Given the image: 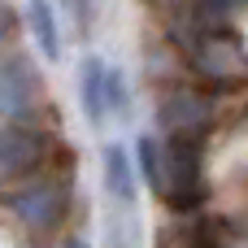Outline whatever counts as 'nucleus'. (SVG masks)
<instances>
[{"mask_svg":"<svg viewBox=\"0 0 248 248\" xmlns=\"http://www.w3.org/2000/svg\"><path fill=\"white\" fill-rule=\"evenodd\" d=\"M61 248H87V244H83V240H70V244H61Z\"/></svg>","mask_w":248,"mask_h":248,"instance_id":"13","label":"nucleus"},{"mask_svg":"<svg viewBox=\"0 0 248 248\" xmlns=\"http://www.w3.org/2000/svg\"><path fill=\"white\" fill-rule=\"evenodd\" d=\"M157 196H166L174 209H196L201 205L205 183H201V144H196V135L170 131V140L161 144V183H157Z\"/></svg>","mask_w":248,"mask_h":248,"instance_id":"1","label":"nucleus"},{"mask_svg":"<svg viewBox=\"0 0 248 248\" xmlns=\"http://www.w3.org/2000/svg\"><path fill=\"white\" fill-rule=\"evenodd\" d=\"M26 22H31V35L39 44L44 57H61V35H57V13L48 0H31L26 4Z\"/></svg>","mask_w":248,"mask_h":248,"instance_id":"8","label":"nucleus"},{"mask_svg":"<svg viewBox=\"0 0 248 248\" xmlns=\"http://www.w3.org/2000/svg\"><path fill=\"white\" fill-rule=\"evenodd\" d=\"M4 35H9V9L0 4V39H4Z\"/></svg>","mask_w":248,"mask_h":248,"instance_id":"11","label":"nucleus"},{"mask_svg":"<svg viewBox=\"0 0 248 248\" xmlns=\"http://www.w3.org/2000/svg\"><path fill=\"white\" fill-rule=\"evenodd\" d=\"M140 166H144V179H148V187H157L161 183V148H157V140H140Z\"/></svg>","mask_w":248,"mask_h":248,"instance_id":"9","label":"nucleus"},{"mask_svg":"<svg viewBox=\"0 0 248 248\" xmlns=\"http://www.w3.org/2000/svg\"><path fill=\"white\" fill-rule=\"evenodd\" d=\"M39 96V74L31 65V57H9L0 65V113L4 118H22Z\"/></svg>","mask_w":248,"mask_h":248,"instance_id":"3","label":"nucleus"},{"mask_svg":"<svg viewBox=\"0 0 248 248\" xmlns=\"http://www.w3.org/2000/svg\"><path fill=\"white\" fill-rule=\"evenodd\" d=\"M9 205H13V214H17L26 227L48 231V227H57V218L65 214V192H61L57 183H35V187H22Z\"/></svg>","mask_w":248,"mask_h":248,"instance_id":"4","label":"nucleus"},{"mask_svg":"<svg viewBox=\"0 0 248 248\" xmlns=\"http://www.w3.org/2000/svg\"><path fill=\"white\" fill-rule=\"evenodd\" d=\"M161 118H166L170 131L196 135V131L214 118V105H209L205 96H196V92H179V96H170V100L161 105Z\"/></svg>","mask_w":248,"mask_h":248,"instance_id":"6","label":"nucleus"},{"mask_svg":"<svg viewBox=\"0 0 248 248\" xmlns=\"http://www.w3.org/2000/svg\"><path fill=\"white\" fill-rule=\"evenodd\" d=\"M105 183H109L113 201H122V205L135 201V170H131V157H126L122 144H109L105 148Z\"/></svg>","mask_w":248,"mask_h":248,"instance_id":"7","label":"nucleus"},{"mask_svg":"<svg viewBox=\"0 0 248 248\" xmlns=\"http://www.w3.org/2000/svg\"><path fill=\"white\" fill-rule=\"evenodd\" d=\"M48 153V140L31 126H4L0 131V183L4 179H17L26 170H35Z\"/></svg>","mask_w":248,"mask_h":248,"instance_id":"2","label":"nucleus"},{"mask_svg":"<svg viewBox=\"0 0 248 248\" xmlns=\"http://www.w3.org/2000/svg\"><path fill=\"white\" fill-rule=\"evenodd\" d=\"M78 100H83V113L92 126H100L109 118V65L100 57H87L83 70H78Z\"/></svg>","mask_w":248,"mask_h":248,"instance_id":"5","label":"nucleus"},{"mask_svg":"<svg viewBox=\"0 0 248 248\" xmlns=\"http://www.w3.org/2000/svg\"><path fill=\"white\" fill-rule=\"evenodd\" d=\"M61 4H70V9H74V13H83V9H87V4H83V0H61Z\"/></svg>","mask_w":248,"mask_h":248,"instance_id":"12","label":"nucleus"},{"mask_svg":"<svg viewBox=\"0 0 248 248\" xmlns=\"http://www.w3.org/2000/svg\"><path fill=\"white\" fill-rule=\"evenodd\" d=\"M126 105H131V96H126V78H122V70L109 65V113H126Z\"/></svg>","mask_w":248,"mask_h":248,"instance_id":"10","label":"nucleus"}]
</instances>
